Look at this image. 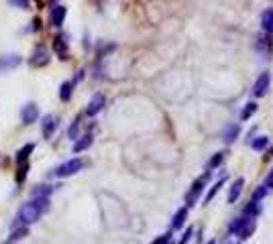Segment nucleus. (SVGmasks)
I'll return each mask as SVG.
<instances>
[{
	"mask_svg": "<svg viewBox=\"0 0 273 244\" xmlns=\"http://www.w3.org/2000/svg\"><path fill=\"white\" fill-rule=\"evenodd\" d=\"M51 206V195H31L27 199L21 210L15 216V222H12V228H29L35 222H39L43 216L47 214Z\"/></svg>",
	"mask_w": 273,
	"mask_h": 244,
	"instance_id": "f257e3e1",
	"label": "nucleus"
},
{
	"mask_svg": "<svg viewBox=\"0 0 273 244\" xmlns=\"http://www.w3.org/2000/svg\"><path fill=\"white\" fill-rule=\"evenodd\" d=\"M33 151H35V143H27L15 155V181H17V185H23L27 181V177H29Z\"/></svg>",
	"mask_w": 273,
	"mask_h": 244,
	"instance_id": "f03ea898",
	"label": "nucleus"
},
{
	"mask_svg": "<svg viewBox=\"0 0 273 244\" xmlns=\"http://www.w3.org/2000/svg\"><path fill=\"white\" fill-rule=\"evenodd\" d=\"M84 159L82 157H72V159H67L63 161L61 165H57L55 169H51L49 173V177H55V179H67V177H74L76 173H80L82 169H84Z\"/></svg>",
	"mask_w": 273,
	"mask_h": 244,
	"instance_id": "7ed1b4c3",
	"label": "nucleus"
},
{
	"mask_svg": "<svg viewBox=\"0 0 273 244\" xmlns=\"http://www.w3.org/2000/svg\"><path fill=\"white\" fill-rule=\"evenodd\" d=\"M210 173H212V171H206V173L200 175V177L192 183V187H190V192H188V195H186V206H188V208H192V206H196V203H198L202 192L206 189V183H208Z\"/></svg>",
	"mask_w": 273,
	"mask_h": 244,
	"instance_id": "20e7f679",
	"label": "nucleus"
},
{
	"mask_svg": "<svg viewBox=\"0 0 273 244\" xmlns=\"http://www.w3.org/2000/svg\"><path fill=\"white\" fill-rule=\"evenodd\" d=\"M51 61V53L45 45H35L31 51V57H29V65L35 67V70H41V67H47Z\"/></svg>",
	"mask_w": 273,
	"mask_h": 244,
	"instance_id": "39448f33",
	"label": "nucleus"
},
{
	"mask_svg": "<svg viewBox=\"0 0 273 244\" xmlns=\"http://www.w3.org/2000/svg\"><path fill=\"white\" fill-rule=\"evenodd\" d=\"M269 88H271V73H269V72L259 73V77L255 79V84H253V96H255V98L267 96Z\"/></svg>",
	"mask_w": 273,
	"mask_h": 244,
	"instance_id": "423d86ee",
	"label": "nucleus"
},
{
	"mask_svg": "<svg viewBox=\"0 0 273 244\" xmlns=\"http://www.w3.org/2000/svg\"><path fill=\"white\" fill-rule=\"evenodd\" d=\"M41 118L39 114V106L35 102H27L23 108H21V122L25 126H31L33 122H37Z\"/></svg>",
	"mask_w": 273,
	"mask_h": 244,
	"instance_id": "0eeeda50",
	"label": "nucleus"
},
{
	"mask_svg": "<svg viewBox=\"0 0 273 244\" xmlns=\"http://www.w3.org/2000/svg\"><path fill=\"white\" fill-rule=\"evenodd\" d=\"M53 51H55V55L61 61L70 59V43H67V35L57 33L55 37H53Z\"/></svg>",
	"mask_w": 273,
	"mask_h": 244,
	"instance_id": "6e6552de",
	"label": "nucleus"
},
{
	"mask_svg": "<svg viewBox=\"0 0 273 244\" xmlns=\"http://www.w3.org/2000/svg\"><path fill=\"white\" fill-rule=\"evenodd\" d=\"M57 126H59V118L55 114H47V116L41 118V134H43V139L49 141L53 134H55Z\"/></svg>",
	"mask_w": 273,
	"mask_h": 244,
	"instance_id": "1a4fd4ad",
	"label": "nucleus"
},
{
	"mask_svg": "<svg viewBox=\"0 0 273 244\" xmlns=\"http://www.w3.org/2000/svg\"><path fill=\"white\" fill-rule=\"evenodd\" d=\"M104 106H106V96H104V94H94L92 100L86 106V116H90V118L98 116L104 110Z\"/></svg>",
	"mask_w": 273,
	"mask_h": 244,
	"instance_id": "9d476101",
	"label": "nucleus"
},
{
	"mask_svg": "<svg viewBox=\"0 0 273 244\" xmlns=\"http://www.w3.org/2000/svg\"><path fill=\"white\" fill-rule=\"evenodd\" d=\"M23 63V57L17 53H8V55H0V73H8Z\"/></svg>",
	"mask_w": 273,
	"mask_h": 244,
	"instance_id": "9b49d317",
	"label": "nucleus"
},
{
	"mask_svg": "<svg viewBox=\"0 0 273 244\" xmlns=\"http://www.w3.org/2000/svg\"><path fill=\"white\" fill-rule=\"evenodd\" d=\"M65 17H67V8L63 4H53L49 8V21H51V24L55 26V29H61Z\"/></svg>",
	"mask_w": 273,
	"mask_h": 244,
	"instance_id": "f8f14e48",
	"label": "nucleus"
},
{
	"mask_svg": "<svg viewBox=\"0 0 273 244\" xmlns=\"http://www.w3.org/2000/svg\"><path fill=\"white\" fill-rule=\"evenodd\" d=\"M243 189H245V177H237L233 183H230V187H228L226 201H228V203L239 201V197H241V194H243Z\"/></svg>",
	"mask_w": 273,
	"mask_h": 244,
	"instance_id": "ddd939ff",
	"label": "nucleus"
},
{
	"mask_svg": "<svg viewBox=\"0 0 273 244\" xmlns=\"http://www.w3.org/2000/svg\"><path fill=\"white\" fill-rule=\"evenodd\" d=\"M239 134H241V126L237 124V122H230V124H226L224 130H222V141L226 145H233L239 139Z\"/></svg>",
	"mask_w": 273,
	"mask_h": 244,
	"instance_id": "4468645a",
	"label": "nucleus"
},
{
	"mask_svg": "<svg viewBox=\"0 0 273 244\" xmlns=\"http://www.w3.org/2000/svg\"><path fill=\"white\" fill-rule=\"evenodd\" d=\"M92 143H94L92 132H88V134H80V137L74 141V153H84V151H88V148L92 146Z\"/></svg>",
	"mask_w": 273,
	"mask_h": 244,
	"instance_id": "2eb2a0df",
	"label": "nucleus"
},
{
	"mask_svg": "<svg viewBox=\"0 0 273 244\" xmlns=\"http://www.w3.org/2000/svg\"><path fill=\"white\" fill-rule=\"evenodd\" d=\"M188 216H190V208L184 206L180 208L175 214H173V218H171V230H180L186 226V220H188Z\"/></svg>",
	"mask_w": 273,
	"mask_h": 244,
	"instance_id": "dca6fc26",
	"label": "nucleus"
},
{
	"mask_svg": "<svg viewBox=\"0 0 273 244\" xmlns=\"http://www.w3.org/2000/svg\"><path fill=\"white\" fill-rule=\"evenodd\" d=\"M74 88H76L74 79L63 81V84L59 86V100H61V102H70V100H72V96H74Z\"/></svg>",
	"mask_w": 273,
	"mask_h": 244,
	"instance_id": "f3484780",
	"label": "nucleus"
},
{
	"mask_svg": "<svg viewBox=\"0 0 273 244\" xmlns=\"http://www.w3.org/2000/svg\"><path fill=\"white\" fill-rule=\"evenodd\" d=\"M261 29H263V33L273 37V8L263 10V15H261Z\"/></svg>",
	"mask_w": 273,
	"mask_h": 244,
	"instance_id": "a211bd4d",
	"label": "nucleus"
},
{
	"mask_svg": "<svg viewBox=\"0 0 273 244\" xmlns=\"http://www.w3.org/2000/svg\"><path fill=\"white\" fill-rule=\"evenodd\" d=\"M249 218H251V216H247V214H243L241 218H235L233 222H230V226H228V232H230V234H235V236H239V232L243 230V226L247 224Z\"/></svg>",
	"mask_w": 273,
	"mask_h": 244,
	"instance_id": "6ab92c4d",
	"label": "nucleus"
},
{
	"mask_svg": "<svg viewBox=\"0 0 273 244\" xmlns=\"http://www.w3.org/2000/svg\"><path fill=\"white\" fill-rule=\"evenodd\" d=\"M249 145H251L253 151H265V148L269 146V137H265V134H259V137L249 141Z\"/></svg>",
	"mask_w": 273,
	"mask_h": 244,
	"instance_id": "aec40b11",
	"label": "nucleus"
},
{
	"mask_svg": "<svg viewBox=\"0 0 273 244\" xmlns=\"http://www.w3.org/2000/svg\"><path fill=\"white\" fill-rule=\"evenodd\" d=\"M255 228H257L255 218H249V220H247V224H245V226H243V230L239 232V238H241V240H249V238L253 236V232H255Z\"/></svg>",
	"mask_w": 273,
	"mask_h": 244,
	"instance_id": "412c9836",
	"label": "nucleus"
},
{
	"mask_svg": "<svg viewBox=\"0 0 273 244\" xmlns=\"http://www.w3.org/2000/svg\"><path fill=\"white\" fill-rule=\"evenodd\" d=\"M224 183H226V177H222L220 181H216V183H214V185L208 189L206 197H204V206H206V203H210V201H212V199L218 195V192H220V189H222V185H224Z\"/></svg>",
	"mask_w": 273,
	"mask_h": 244,
	"instance_id": "4be33fe9",
	"label": "nucleus"
},
{
	"mask_svg": "<svg viewBox=\"0 0 273 244\" xmlns=\"http://www.w3.org/2000/svg\"><path fill=\"white\" fill-rule=\"evenodd\" d=\"M80 128H82V114H78L74 118V122L70 124V128H67V137H70V141H76L80 137Z\"/></svg>",
	"mask_w": 273,
	"mask_h": 244,
	"instance_id": "5701e85b",
	"label": "nucleus"
},
{
	"mask_svg": "<svg viewBox=\"0 0 273 244\" xmlns=\"http://www.w3.org/2000/svg\"><path fill=\"white\" fill-rule=\"evenodd\" d=\"M27 234H29V228H12V230H10V236H8V240H6V244H15V242L23 240Z\"/></svg>",
	"mask_w": 273,
	"mask_h": 244,
	"instance_id": "b1692460",
	"label": "nucleus"
},
{
	"mask_svg": "<svg viewBox=\"0 0 273 244\" xmlns=\"http://www.w3.org/2000/svg\"><path fill=\"white\" fill-rule=\"evenodd\" d=\"M255 112H257V102H247L243 106V110H241V120L245 122V120H251L253 116H255Z\"/></svg>",
	"mask_w": 273,
	"mask_h": 244,
	"instance_id": "393cba45",
	"label": "nucleus"
},
{
	"mask_svg": "<svg viewBox=\"0 0 273 244\" xmlns=\"http://www.w3.org/2000/svg\"><path fill=\"white\" fill-rule=\"evenodd\" d=\"M224 151H218V153H214L212 157H210V161H208V171H214V169H218L222 165V161H224Z\"/></svg>",
	"mask_w": 273,
	"mask_h": 244,
	"instance_id": "a878e982",
	"label": "nucleus"
},
{
	"mask_svg": "<svg viewBox=\"0 0 273 244\" xmlns=\"http://www.w3.org/2000/svg\"><path fill=\"white\" fill-rule=\"evenodd\" d=\"M261 212V201H257V199H251L249 201V206L245 208V214L251 216V218H257V214Z\"/></svg>",
	"mask_w": 273,
	"mask_h": 244,
	"instance_id": "bb28decb",
	"label": "nucleus"
},
{
	"mask_svg": "<svg viewBox=\"0 0 273 244\" xmlns=\"http://www.w3.org/2000/svg\"><path fill=\"white\" fill-rule=\"evenodd\" d=\"M269 192H271V189H269V187H267L265 183H263V185H259V189H257V192L253 194V199H257V201H261V199H263V197H265V195H267Z\"/></svg>",
	"mask_w": 273,
	"mask_h": 244,
	"instance_id": "cd10ccee",
	"label": "nucleus"
},
{
	"mask_svg": "<svg viewBox=\"0 0 273 244\" xmlns=\"http://www.w3.org/2000/svg\"><path fill=\"white\" fill-rule=\"evenodd\" d=\"M8 4H10V6H17V8H21V10H29V8H31V2H29V0H8Z\"/></svg>",
	"mask_w": 273,
	"mask_h": 244,
	"instance_id": "c85d7f7f",
	"label": "nucleus"
},
{
	"mask_svg": "<svg viewBox=\"0 0 273 244\" xmlns=\"http://www.w3.org/2000/svg\"><path fill=\"white\" fill-rule=\"evenodd\" d=\"M192 236H194V228H186V232L182 234V238H180V242H177V244H190Z\"/></svg>",
	"mask_w": 273,
	"mask_h": 244,
	"instance_id": "c756f323",
	"label": "nucleus"
},
{
	"mask_svg": "<svg viewBox=\"0 0 273 244\" xmlns=\"http://www.w3.org/2000/svg\"><path fill=\"white\" fill-rule=\"evenodd\" d=\"M171 242V232H163L161 236H157L151 244H169Z\"/></svg>",
	"mask_w": 273,
	"mask_h": 244,
	"instance_id": "7c9ffc66",
	"label": "nucleus"
},
{
	"mask_svg": "<svg viewBox=\"0 0 273 244\" xmlns=\"http://www.w3.org/2000/svg\"><path fill=\"white\" fill-rule=\"evenodd\" d=\"M265 185H267L269 189H273V171L269 173V177H267V181H265Z\"/></svg>",
	"mask_w": 273,
	"mask_h": 244,
	"instance_id": "2f4dec72",
	"label": "nucleus"
},
{
	"mask_svg": "<svg viewBox=\"0 0 273 244\" xmlns=\"http://www.w3.org/2000/svg\"><path fill=\"white\" fill-rule=\"evenodd\" d=\"M31 31H35V33L39 31V19H35V21L31 23Z\"/></svg>",
	"mask_w": 273,
	"mask_h": 244,
	"instance_id": "473e14b6",
	"label": "nucleus"
},
{
	"mask_svg": "<svg viewBox=\"0 0 273 244\" xmlns=\"http://www.w3.org/2000/svg\"><path fill=\"white\" fill-rule=\"evenodd\" d=\"M208 244H216V242H214V240H210V242H208Z\"/></svg>",
	"mask_w": 273,
	"mask_h": 244,
	"instance_id": "72a5a7b5",
	"label": "nucleus"
},
{
	"mask_svg": "<svg viewBox=\"0 0 273 244\" xmlns=\"http://www.w3.org/2000/svg\"><path fill=\"white\" fill-rule=\"evenodd\" d=\"M230 244H235V242H230Z\"/></svg>",
	"mask_w": 273,
	"mask_h": 244,
	"instance_id": "f704fd0d",
	"label": "nucleus"
}]
</instances>
